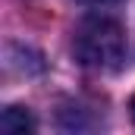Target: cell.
Instances as JSON below:
<instances>
[{
    "mask_svg": "<svg viewBox=\"0 0 135 135\" xmlns=\"http://www.w3.org/2000/svg\"><path fill=\"white\" fill-rule=\"evenodd\" d=\"M79 3H85V6H113L119 0H79Z\"/></svg>",
    "mask_w": 135,
    "mask_h": 135,
    "instance_id": "3957f363",
    "label": "cell"
},
{
    "mask_svg": "<svg viewBox=\"0 0 135 135\" xmlns=\"http://www.w3.org/2000/svg\"><path fill=\"white\" fill-rule=\"evenodd\" d=\"M0 129H3V132H32L35 129V119H32V113H25V110H22V107H6V110H3V116H0Z\"/></svg>",
    "mask_w": 135,
    "mask_h": 135,
    "instance_id": "7a4b0ae2",
    "label": "cell"
},
{
    "mask_svg": "<svg viewBox=\"0 0 135 135\" xmlns=\"http://www.w3.org/2000/svg\"><path fill=\"white\" fill-rule=\"evenodd\" d=\"M72 54L82 66L98 72H116L126 60V35L116 19L88 16L72 32Z\"/></svg>",
    "mask_w": 135,
    "mask_h": 135,
    "instance_id": "6da1fadb",
    "label": "cell"
},
{
    "mask_svg": "<svg viewBox=\"0 0 135 135\" xmlns=\"http://www.w3.org/2000/svg\"><path fill=\"white\" fill-rule=\"evenodd\" d=\"M129 110H132V119H135V94H132V101H129Z\"/></svg>",
    "mask_w": 135,
    "mask_h": 135,
    "instance_id": "277c9868",
    "label": "cell"
}]
</instances>
